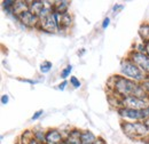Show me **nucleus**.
Here are the masks:
<instances>
[{
	"mask_svg": "<svg viewBox=\"0 0 149 144\" xmlns=\"http://www.w3.org/2000/svg\"><path fill=\"white\" fill-rule=\"evenodd\" d=\"M145 45H146V54L149 56V41L148 42H145Z\"/></svg>",
	"mask_w": 149,
	"mask_h": 144,
	"instance_id": "cd10ccee",
	"label": "nucleus"
},
{
	"mask_svg": "<svg viewBox=\"0 0 149 144\" xmlns=\"http://www.w3.org/2000/svg\"><path fill=\"white\" fill-rule=\"evenodd\" d=\"M118 114L125 119V120H132V121H145V114L143 109L142 110H134L129 108H119L117 110Z\"/></svg>",
	"mask_w": 149,
	"mask_h": 144,
	"instance_id": "39448f33",
	"label": "nucleus"
},
{
	"mask_svg": "<svg viewBox=\"0 0 149 144\" xmlns=\"http://www.w3.org/2000/svg\"><path fill=\"white\" fill-rule=\"evenodd\" d=\"M28 144H41V143H39V142H38L37 140H35V138H32V140H31V141H30V142H29V143Z\"/></svg>",
	"mask_w": 149,
	"mask_h": 144,
	"instance_id": "c85d7f7f",
	"label": "nucleus"
},
{
	"mask_svg": "<svg viewBox=\"0 0 149 144\" xmlns=\"http://www.w3.org/2000/svg\"><path fill=\"white\" fill-rule=\"evenodd\" d=\"M120 127L124 134L131 138H141L149 135V127L143 121H136V123L124 121L122 123Z\"/></svg>",
	"mask_w": 149,
	"mask_h": 144,
	"instance_id": "7ed1b4c3",
	"label": "nucleus"
},
{
	"mask_svg": "<svg viewBox=\"0 0 149 144\" xmlns=\"http://www.w3.org/2000/svg\"><path fill=\"white\" fill-rule=\"evenodd\" d=\"M139 35L141 37L142 40H145V42L149 41V24H142L139 29Z\"/></svg>",
	"mask_w": 149,
	"mask_h": 144,
	"instance_id": "4468645a",
	"label": "nucleus"
},
{
	"mask_svg": "<svg viewBox=\"0 0 149 144\" xmlns=\"http://www.w3.org/2000/svg\"><path fill=\"white\" fill-rule=\"evenodd\" d=\"M69 6H70L69 1H65V0L56 1L55 3L53 5V9H54V12H57L60 14H64V13H68Z\"/></svg>",
	"mask_w": 149,
	"mask_h": 144,
	"instance_id": "ddd939ff",
	"label": "nucleus"
},
{
	"mask_svg": "<svg viewBox=\"0 0 149 144\" xmlns=\"http://www.w3.org/2000/svg\"><path fill=\"white\" fill-rule=\"evenodd\" d=\"M56 22L58 25V31H63L70 28V25L72 24V17L69 13H64V14H60L57 12H54Z\"/></svg>",
	"mask_w": 149,
	"mask_h": 144,
	"instance_id": "1a4fd4ad",
	"label": "nucleus"
},
{
	"mask_svg": "<svg viewBox=\"0 0 149 144\" xmlns=\"http://www.w3.org/2000/svg\"><path fill=\"white\" fill-rule=\"evenodd\" d=\"M33 138L37 140L39 143L45 144V141H46V133H44L42 130H35V132H33Z\"/></svg>",
	"mask_w": 149,
	"mask_h": 144,
	"instance_id": "2eb2a0df",
	"label": "nucleus"
},
{
	"mask_svg": "<svg viewBox=\"0 0 149 144\" xmlns=\"http://www.w3.org/2000/svg\"><path fill=\"white\" fill-rule=\"evenodd\" d=\"M16 17L21 23H23L25 26L32 28V26H37L39 24V17L37 15H35L33 13H31L30 10H25L19 13V15H16Z\"/></svg>",
	"mask_w": 149,
	"mask_h": 144,
	"instance_id": "6e6552de",
	"label": "nucleus"
},
{
	"mask_svg": "<svg viewBox=\"0 0 149 144\" xmlns=\"http://www.w3.org/2000/svg\"><path fill=\"white\" fill-rule=\"evenodd\" d=\"M52 68H53L52 62H49V61H45V62H42V63L40 64L39 70H40L41 73H48V72L52 70Z\"/></svg>",
	"mask_w": 149,
	"mask_h": 144,
	"instance_id": "dca6fc26",
	"label": "nucleus"
},
{
	"mask_svg": "<svg viewBox=\"0 0 149 144\" xmlns=\"http://www.w3.org/2000/svg\"><path fill=\"white\" fill-rule=\"evenodd\" d=\"M42 113H44V111H42V110H38L37 112H35V113H33V116H32L31 120H32V121H35V120L39 119V118L42 116Z\"/></svg>",
	"mask_w": 149,
	"mask_h": 144,
	"instance_id": "6ab92c4d",
	"label": "nucleus"
},
{
	"mask_svg": "<svg viewBox=\"0 0 149 144\" xmlns=\"http://www.w3.org/2000/svg\"><path fill=\"white\" fill-rule=\"evenodd\" d=\"M110 81H112V89L116 93V95L120 96V98L123 97H127V96H135V97H140L143 100H147L148 94L142 88L141 84L131 80L126 77H122V75H113Z\"/></svg>",
	"mask_w": 149,
	"mask_h": 144,
	"instance_id": "f257e3e1",
	"label": "nucleus"
},
{
	"mask_svg": "<svg viewBox=\"0 0 149 144\" xmlns=\"http://www.w3.org/2000/svg\"><path fill=\"white\" fill-rule=\"evenodd\" d=\"M143 114H145V120L149 119V105L146 109H143Z\"/></svg>",
	"mask_w": 149,
	"mask_h": 144,
	"instance_id": "393cba45",
	"label": "nucleus"
},
{
	"mask_svg": "<svg viewBox=\"0 0 149 144\" xmlns=\"http://www.w3.org/2000/svg\"><path fill=\"white\" fill-rule=\"evenodd\" d=\"M8 102H9V96H8L7 94L2 95V96H1V104H2V105H6V104H8Z\"/></svg>",
	"mask_w": 149,
	"mask_h": 144,
	"instance_id": "412c9836",
	"label": "nucleus"
},
{
	"mask_svg": "<svg viewBox=\"0 0 149 144\" xmlns=\"http://www.w3.org/2000/svg\"><path fill=\"white\" fill-rule=\"evenodd\" d=\"M120 73L136 82H143L147 79L146 73L138 65H135L130 58H125L120 62Z\"/></svg>",
	"mask_w": 149,
	"mask_h": 144,
	"instance_id": "f03ea898",
	"label": "nucleus"
},
{
	"mask_svg": "<svg viewBox=\"0 0 149 144\" xmlns=\"http://www.w3.org/2000/svg\"><path fill=\"white\" fill-rule=\"evenodd\" d=\"M71 71H72V65H67L62 71H61V73H60V77L62 78V79H67L68 77H70V73H71Z\"/></svg>",
	"mask_w": 149,
	"mask_h": 144,
	"instance_id": "f3484780",
	"label": "nucleus"
},
{
	"mask_svg": "<svg viewBox=\"0 0 149 144\" xmlns=\"http://www.w3.org/2000/svg\"><path fill=\"white\" fill-rule=\"evenodd\" d=\"M123 8H124L123 5H115V6H113V14H118V12H119L120 9H123Z\"/></svg>",
	"mask_w": 149,
	"mask_h": 144,
	"instance_id": "5701e85b",
	"label": "nucleus"
},
{
	"mask_svg": "<svg viewBox=\"0 0 149 144\" xmlns=\"http://www.w3.org/2000/svg\"><path fill=\"white\" fill-rule=\"evenodd\" d=\"M62 134L57 129H49L46 132V141L45 144H61L63 142Z\"/></svg>",
	"mask_w": 149,
	"mask_h": 144,
	"instance_id": "9d476101",
	"label": "nucleus"
},
{
	"mask_svg": "<svg viewBox=\"0 0 149 144\" xmlns=\"http://www.w3.org/2000/svg\"><path fill=\"white\" fill-rule=\"evenodd\" d=\"M67 85H68V81H67V80H64L62 84H60V85L57 86V88H58L60 90H64L65 89V87H67Z\"/></svg>",
	"mask_w": 149,
	"mask_h": 144,
	"instance_id": "b1692460",
	"label": "nucleus"
},
{
	"mask_svg": "<svg viewBox=\"0 0 149 144\" xmlns=\"http://www.w3.org/2000/svg\"><path fill=\"white\" fill-rule=\"evenodd\" d=\"M95 144H106V142H104V140H103L102 137H99V138L96 140Z\"/></svg>",
	"mask_w": 149,
	"mask_h": 144,
	"instance_id": "bb28decb",
	"label": "nucleus"
},
{
	"mask_svg": "<svg viewBox=\"0 0 149 144\" xmlns=\"http://www.w3.org/2000/svg\"><path fill=\"white\" fill-rule=\"evenodd\" d=\"M70 84L74 88H79L81 86V84H80V81L77 77H70Z\"/></svg>",
	"mask_w": 149,
	"mask_h": 144,
	"instance_id": "a211bd4d",
	"label": "nucleus"
},
{
	"mask_svg": "<svg viewBox=\"0 0 149 144\" xmlns=\"http://www.w3.org/2000/svg\"><path fill=\"white\" fill-rule=\"evenodd\" d=\"M45 7H46V1H41V0H33L30 1L29 3V10L37 16L40 15V13L44 10Z\"/></svg>",
	"mask_w": 149,
	"mask_h": 144,
	"instance_id": "9b49d317",
	"label": "nucleus"
},
{
	"mask_svg": "<svg viewBox=\"0 0 149 144\" xmlns=\"http://www.w3.org/2000/svg\"><path fill=\"white\" fill-rule=\"evenodd\" d=\"M130 60L135 65H138L146 74L149 73V56L146 53L133 51L130 54Z\"/></svg>",
	"mask_w": 149,
	"mask_h": 144,
	"instance_id": "423d86ee",
	"label": "nucleus"
},
{
	"mask_svg": "<svg viewBox=\"0 0 149 144\" xmlns=\"http://www.w3.org/2000/svg\"><path fill=\"white\" fill-rule=\"evenodd\" d=\"M61 144H69V143L67 142V140H64V141H63V142H62V143H61Z\"/></svg>",
	"mask_w": 149,
	"mask_h": 144,
	"instance_id": "c756f323",
	"label": "nucleus"
},
{
	"mask_svg": "<svg viewBox=\"0 0 149 144\" xmlns=\"http://www.w3.org/2000/svg\"><path fill=\"white\" fill-rule=\"evenodd\" d=\"M96 136L90 130H84L80 134V144H95Z\"/></svg>",
	"mask_w": 149,
	"mask_h": 144,
	"instance_id": "f8f14e48",
	"label": "nucleus"
},
{
	"mask_svg": "<svg viewBox=\"0 0 149 144\" xmlns=\"http://www.w3.org/2000/svg\"><path fill=\"white\" fill-rule=\"evenodd\" d=\"M141 86H142V88L145 89V91L149 94V78L148 79H146L143 82H141Z\"/></svg>",
	"mask_w": 149,
	"mask_h": 144,
	"instance_id": "aec40b11",
	"label": "nucleus"
},
{
	"mask_svg": "<svg viewBox=\"0 0 149 144\" xmlns=\"http://www.w3.org/2000/svg\"><path fill=\"white\" fill-rule=\"evenodd\" d=\"M120 104L123 105V108L134 109V110H142V109H146L148 107L149 102L147 100H143V98H140V97L127 96V97L120 98Z\"/></svg>",
	"mask_w": 149,
	"mask_h": 144,
	"instance_id": "20e7f679",
	"label": "nucleus"
},
{
	"mask_svg": "<svg viewBox=\"0 0 149 144\" xmlns=\"http://www.w3.org/2000/svg\"><path fill=\"white\" fill-rule=\"evenodd\" d=\"M21 81H24V82H29V84H31V85H33V84H37V81H36V80H26V79H21Z\"/></svg>",
	"mask_w": 149,
	"mask_h": 144,
	"instance_id": "a878e982",
	"label": "nucleus"
},
{
	"mask_svg": "<svg viewBox=\"0 0 149 144\" xmlns=\"http://www.w3.org/2000/svg\"><path fill=\"white\" fill-rule=\"evenodd\" d=\"M41 30L46 31V32H49V33H55L58 31V25H57V22H56L55 15H54V12L46 16L45 18H41L39 19V24Z\"/></svg>",
	"mask_w": 149,
	"mask_h": 144,
	"instance_id": "0eeeda50",
	"label": "nucleus"
},
{
	"mask_svg": "<svg viewBox=\"0 0 149 144\" xmlns=\"http://www.w3.org/2000/svg\"><path fill=\"white\" fill-rule=\"evenodd\" d=\"M109 24H110V18L106 17L102 22V29H107L109 26Z\"/></svg>",
	"mask_w": 149,
	"mask_h": 144,
	"instance_id": "4be33fe9",
	"label": "nucleus"
}]
</instances>
